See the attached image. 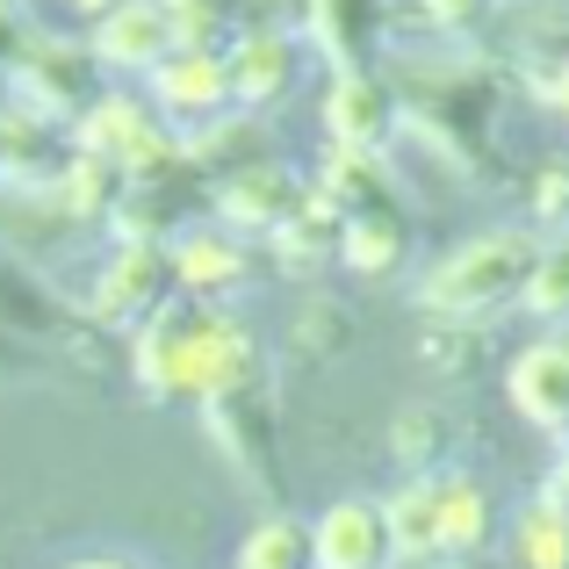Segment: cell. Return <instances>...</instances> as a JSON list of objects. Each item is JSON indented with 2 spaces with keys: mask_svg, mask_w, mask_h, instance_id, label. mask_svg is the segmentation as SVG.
Instances as JSON below:
<instances>
[{
  "mask_svg": "<svg viewBox=\"0 0 569 569\" xmlns=\"http://www.w3.org/2000/svg\"><path fill=\"white\" fill-rule=\"evenodd\" d=\"M66 144H72V152L116 159L130 181H152V173L181 167V130H173L144 94H123V87H109V94H101L94 109L66 130Z\"/></svg>",
  "mask_w": 569,
  "mask_h": 569,
  "instance_id": "5",
  "label": "cell"
},
{
  "mask_svg": "<svg viewBox=\"0 0 569 569\" xmlns=\"http://www.w3.org/2000/svg\"><path fill=\"white\" fill-rule=\"evenodd\" d=\"M519 310H533L541 325L569 332V231L541 238V260H533V274H527V296H519Z\"/></svg>",
  "mask_w": 569,
  "mask_h": 569,
  "instance_id": "28",
  "label": "cell"
},
{
  "mask_svg": "<svg viewBox=\"0 0 569 569\" xmlns=\"http://www.w3.org/2000/svg\"><path fill=\"white\" fill-rule=\"evenodd\" d=\"M353 339V325H347V310L332 303V296H310L303 310H296V332H289V347L303 353V361H332L339 347Z\"/></svg>",
  "mask_w": 569,
  "mask_h": 569,
  "instance_id": "30",
  "label": "cell"
},
{
  "mask_svg": "<svg viewBox=\"0 0 569 569\" xmlns=\"http://www.w3.org/2000/svg\"><path fill=\"white\" fill-rule=\"evenodd\" d=\"M432 490H440V556H483L498 533V498L469 469H440Z\"/></svg>",
  "mask_w": 569,
  "mask_h": 569,
  "instance_id": "21",
  "label": "cell"
},
{
  "mask_svg": "<svg viewBox=\"0 0 569 569\" xmlns=\"http://www.w3.org/2000/svg\"><path fill=\"white\" fill-rule=\"evenodd\" d=\"M58 8H66L72 22H87V29H94L101 14H116V8H123V0H58Z\"/></svg>",
  "mask_w": 569,
  "mask_h": 569,
  "instance_id": "34",
  "label": "cell"
},
{
  "mask_svg": "<svg viewBox=\"0 0 569 569\" xmlns=\"http://www.w3.org/2000/svg\"><path fill=\"white\" fill-rule=\"evenodd\" d=\"M58 569H144L138 556H80V562H58Z\"/></svg>",
  "mask_w": 569,
  "mask_h": 569,
  "instance_id": "36",
  "label": "cell"
},
{
  "mask_svg": "<svg viewBox=\"0 0 569 569\" xmlns=\"http://www.w3.org/2000/svg\"><path fill=\"white\" fill-rule=\"evenodd\" d=\"M411 260V209H347L339 223V267L361 281H389Z\"/></svg>",
  "mask_w": 569,
  "mask_h": 569,
  "instance_id": "19",
  "label": "cell"
},
{
  "mask_svg": "<svg viewBox=\"0 0 569 569\" xmlns=\"http://www.w3.org/2000/svg\"><path fill=\"white\" fill-rule=\"evenodd\" d=\"M476 353H483V325H469V318H426V332H418V361L440 368V376L476 368Z\"/></svg>",
  "mask_w": 569,
  "mask_h": 569,
  "instance_id": "29",
  "label": "cell"
},
{
  "mask_svg": "<svg viewBox=\"0 0 569 569\" xmlns=\"http://www.w3.org/2000/svg\"><path fill=\"white\" fill-rule=\"evenodd\" d=\"M130 382L159 403H217L238 397V389L267 382L274 361H267V339L238 318L231 303H194V296H173L152 325L123 339Z\"/></svg>",
  "mask_w": 569,
  "mask_h": 569,
  "instance_id": "1",
  "label": "cell"
},
{
  "mask_svg": "<svg viewBox=\"0 0 569 569\" xmlns=\"http://www.w3.org/2000/svg\"><path fill=\"white\" fill-rule=\"evenodd\" d=\"M109 87L116 80L101 72V58L87 51V37H51V29H43V37L22 51V66L8 72V101L29 109V116H43L51 130H72Z\"/></svg>",
  "mask_w": 569,
  "mask_h": 569,
  "instance_id": "4",
  "label": "cell"
},
{
  "mask_svg": "<svg viewBox=\"0 0 569 569\" xmlns=\"http://www.w3.org/2000/svg\"><path fill=\"white\" fill-rule=\"evenodd\" d=\"M123 188H130V173L116 167V159H101V152H72L66 144V167L51 173V202L72 217V231H109V217H116V202H123Z\"/></svg>",
  "mask_w": 569,
  "mask_h": 569,
  "instance_id": "20",
  "label": "cell"
},
{
  "mask_svg": "<svg viewBox=\"0 0 569 569\" xmlns=\"http://www.w3.org/2000/svg\"><path fill=\"white\" fill-rule=\"evenodd\" d=\"M389 569H403V562H389Z\"/></svg>",
  "mask_w": 569,
  "mask_h": 569,
  "instance_id": "38",
  "label": "cell"
},
{
  "mask_svg": "<svg viewBox=\"0 0 569 569\" xmlns=\"http://www.w3.org/2000/svg\"><path fill=\"white\" fill-rule=\"evenodd\" d=\"M231 569H310V519L296 512H260L246 533H238V556Z\"/></svg>",
  "mask_w": 569,
  "mask_h": 569,
  "instance_id": "24",
  "label": "cell"
},
{
  "mask_svg": "<svg viewBox=\"0 0 569 569\" xmlns=\"http://www.w3.org/2000/svg\"><path fill=\"white\" fill-rule=\"evenodd\" d=\"M389 455H397L403 476H440V461H447V418L432 411V403L397 411V426H389Z\"/></svg>",
  "mask_w": 569,
  "mask_h": 569,
  "instance_id": "27",
  "label": "cell"
},
{
  "mask_svg": "<svg viewBox=\"0 0 569 569\" xmlns=\"http://www.w3.org/2000/svg\"><path fill=\"white\" fill-rule=\"evenodd\" d=\"M389 562H397V548L382 527V498H332L310 519V569H389Z\"/></svg>",
  "mask_w": 569,
  "mask_h": 569,
  "instance_id": "16",
  "label": "cell"
},
{
  "mask_svg": "<svg viewBox=\"0 0 569 569\" xmlns=\"http://www.w3.org/2000/svg\"><path fill=\"white\" fill-rule=\"evenodd\" d=\"M202 426H209V440L223 447V461H231L260 498H281V403H274V376L238 389V397L202 403Z\"/></svg>",
  "mask_w": 569,
  "mask_h": 569,
  "instance_id": "7",
  "label": "cell"
},
{
  "mask_svg": "<svg viewBox=\"0 0 569 569\" xmlns=\"http://www.w3.org/2000/svg\"><path fill=\"white\" fill-rule=\"evenodd\" d=\"M382 527H389V548H397L403 569L440 562V490H432V476H403V483L389 490Z\"/></svg>",
  "mask_w": 569,
  "mask_h": 569,
  "instance_id": "23",
  "label": "cell"
},
{
  "mask_svg": "<svg viewBox=\"0 0 569 569\" xmlns=\"http://www.w3.org/2000/svg\"><path fill=\"white\" fill-rule=\"evenodd\" d=\"M173 260L167 246H109V260L94 267V281H87L80 310L101 325L109 339H130L138 325H152L159 310L173 303Z\"/></svg>",
  "mask_w": 569,
  "mask_h": 569,
  "instance_id": "6",
  "label": "cell"
},
{
  "mask_svg": "<svg viewBox=\"0 0 569 569\" xmlns=\"http://www.w3.org/2000/svg\"><path fill=\"white\" fill-rule=\"evenodd\" d=\"M223 66H231V101L238 109L274 116L281 101L296 94V80H303L310 43L296 37V29H238V37L223 43Z\"/></svg>",
  "mask_w": 569,
  "mask_h": 569,
  "instance_id": "10",
  "label": "cell"
},
{
  "mask_svg": "<svg viewBox=\"0 0 569 569\" xmlns=\"http://www.w3.org/2000/svg\"><path fill=\"white\" fill-rule=\"evenodd\" d=\"M0 339L29 347L37 361H51V353L94 361L109 332H101V325L87 318V310L72 303L51 274H37V260H22V252L0 246Z\"/></svg>",
  "mask_w": 569,
  "mask_h": 569,
  "instance_id": "3",
  "label": "cell"
},
{
  "mask_svg": "<svg viewBox=\"0 0 569 569\" xmlns=\"http://www.w3.org/2000/svg\"><path fill=\"white\" fill-rule=\"evenodd\" d=\"M303 194H310V173H296L289 159H260V167H238L223 181H209V217L260 246L303 209Z\"/></svg>",
  "mask_w": 569,
  "mask_h": 569,
  "instance_id": "9",
  "label": "cell"
},
{
  "mask_svg": "<svg viewBox=\"0 0 569 569\" xmlns=\"http://www.w3.org/2000/svg\"><path fill=\"white\" fill-rule=\"evenodd\" d=\"M339 209H397L403 188H397V167L389 152H347V144H325L318 173H310Z\"/></svg>",
  "mask_w": 569,
  "mask_h": 569,
  "instance_id": "22",
  "label": "cell"
},
{
  "mask_svg": "<svg viewBox=\"0 0 569 569\" xmlns=\"http://www.w3.org/2000/svg\"><path fill=\"white\" fill-rule=\"evenodd\" d=\"M303 43L325 72L376 66L389 43V0H303Z\"/></svg>",
  "mask_w": 569,
  "mask_h": 569,
  "instance_id": "15",
  "label": "cell"
},
{
  "mask_svg": "<svg viewBox=\"0 0 569 569\" xmlns=\"http://www.w3.org/2000/svg\"><path fill=\"white\" fill-rule=\"evenodd\" d=\"M173 14H167V0H123L116 14H101L94 29H87V51L101 58V72H109L116 87H130V80H152V66L173 51Z\"/></svg>",
  "mask_w": 569,
  "mask_h": 569,
  "instance_id": "13",
  "label": "cell"
},
{
  "mask_svg": "<svg viewBox=\"0 0 569 569\" xmlns=\"http://www.w3.org/2000/svg\"><path fill=\"white\" fill-rule=\"evenodd\" d=\"M181 152H188V167L202 173V181H223V173H238V167L281 159V144H274V123H267V116L223 109V116H209V123L181 130Z\"/></svg>",
  "mask_w": 569,
  "mask_h": 569,
  "instance_id": "17",
  "label": "cell"
},
{
  "mask_svg": "<svg viewBox=\"0 0 569 569\" xmlns=\"http://www.w3.org/2000/svg\"><path fill=\"white\" fill-rule=\"evenodd\" d=\"M432 569H498V562H490V556H440Z\"/></svg>",
  "mask_w": 569,
  "mask_h": 569,
  "instance_id": "37",
  "label": "cell"
},
{
  "mask_svg": "<svg viewBox=\"0 0 569 569\" xmlns=\"http://www.w3.org/2000/svg\"><path fill=\"white\" fill-rule=\"evenodd\" d=\"M512 569H569V505L533 498L512 519Z\"/></svg>",
  "mask_w": 569,
  "mask_h": 569,
  "instance_id": "25",
  "label": "cell"
},
{
  "mask_svg": "<svg viewBox=\"0 0 569 569\" xmlns=\"http://www.w3.org/2000/svg\"><path fill=\"white\" fill-rule=\"evenodd\" d=\"M144 101H152L173 130H194V123H209V116L238 109L231 101V66H223V51L173 43V51L152 66V80H144Z\"/></svg>",
  "mask_w": 569,
  "mask_h": 569,
  "instance_id": "12",
  "label": "cell"
},
{
  "mask_svg": "<svg viewBox=\"0 0 569 569\" xmlns=\"http://www.w3.org/2000/svg\"><path fill=\"white\" fill-rule=\"evenodd\" d=\"M43 37V22H37V8L29 0H0V80H8L14 66H22V51Z\"/></svg>",
  "mask_w": 569,
  "mask_h": 569,
  "instance_id": "32",
  "label": "cell"
},
{
  "mask_svg": "<svg viewBox=\"0 0 569 569\" xmlns=\"http://www.w3.org/2000/svg\"><path fill=\"white\" fill-rule=\"evenodd\" d=\"M167 260H173V289L181 296H194V303H231L252 281V238L223 231L217 217H194L167 238Z\"/></svg>",
  "mask_w": 569,
  "mask_h": 569,
  "instance_id": "11",
  "label": "cell"
},
{
  "mask_svg": "<svg viewBox=\"0 0 569 569\" xmlns=\"http://www.w3.org/2000/svg\"><path fill=\"white\" fill-rule=\"evenodd\" d=\"M541 260V238L527 223H498V231H476L461 246H447L440 260L418 274V310L426 318H498L527 296V274Z\"/></svg>",
  "mask_w": 569,
  "mask_h": 569,
  "instance_id": "2",
  "label": "cell"
},
{
  "mask_svg": "<svg viewBox=\"0 0 569 569\" xmlns=\"http://www.w3.org/2000/svg\"><path fill=\"white\" fill-rule=\"evenodd\" d=\"M252 8H260V0H167L173 37L194 43V51H223L238 29H252Z\"/></svg>",
  "mask_w": 569,
  "mask_h": 569,
  "instance_id": "26",
  "label": "cell"
},
{
  "mask_svg": "<svg viewBox=\"0 0 569 569\" xmlns=\"http://www.w3.org/2000/svg\"><path fill=\"white\" fill-rule=\"evenodd\" d=\"M339 223H347V209H339L332 194L310 181L303 209H296V217L281 223L274 238H260V246L274 252L281 274H325V267H339Z\"/></svg>",
  "mask_w": 569,
  "mask_h": 569,
  "instance_id": "18",
  "label": "cell"
},
{
  "mask_svg": "<svg viewBox=\"0 0 569 569\" xmlns=\"http://www.w3.org/2000/svg\"><path fill=\"white\" fill-rule=\"evenodd\" d=\"M527 209H533L541 223H569V167H562V159L533 167V181H527Z\"/></svg>",
  "mask_w": 569,
  "mask_h": 569,
  "instance_id": "33",
  "label": "cell"
},
{
  "mask_svg": "<svg viewBox=\"0 0 569 569\" xmlns=\"http://www.w3.org/2000/svg\"><path fill=\"white\" fill-rule=\"evenodd\" d=\"M498 8L505 0H418V22H426L432 37H469V29H483Z\"/></svg>",
  "mask_w": 569,
  "mask_h": 569,
  "instance_id": "31",
  "label": "cell"
},
{
  "mask_svg": "<svg viewBox=\"0 0 569 569\" xmlns=\"http://www.w3.org/2000/svg\"><path fill=\"white\" fill-rule=\"evenodd\" d=\"M505 397L533 432L569 440V332H541L505 361Z\"/></svg>",
  "mask_w": 569,
  "mask_h": 569,
  "instance_id": "14",
  "label": "cell"
},
{
  "mask_svg": "<svg viewBox=\"0 0 569 569\" xmlns=\"http://www.w3.org/2000/svg\"><path fill=\"white\" fill-rule=\"evenodd\" d=\"M541 101H548V109H562V116H569V51H562V66H556V72H548V87H541Z\"/></svg>",
  "mask_w": 569,
  "mask_h": 569,
  "instance_id": "35",
  "label": "cell"
},
{
  "mask_svg": "<svg viewBox=\"0 0 569 569\" xmlns=\"http://www.w3.org/2000/svg\"><path fill=\"white\" fill-rule=\"evenodd\" d=\"M325 144H347V152H389L403 138V94L389 87L382 66H347L325 80L318 101Z\"/></svg>",
  "mask_w": 569,
  "mask_h": 569,
  "instance_id": "8",
  "label": "cell"
}]
</instances>
